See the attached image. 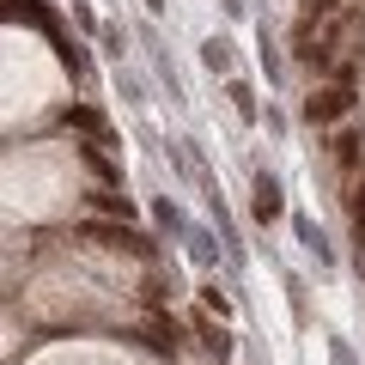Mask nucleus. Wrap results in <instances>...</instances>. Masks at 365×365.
I'll return each instance as SVG.
<instances>
[{"mask_svg":"<svg viewBox=\"0 0 365 365\" xmlns=\"http://www.w3.org/2000/svg\"><path fill=\"white\" fill-rule=\"evenodd\" d=\"M146 341H153L158 353H177V323H170V317H146Z\"/></svg>","mask_w":365,"mask_h":365,"instance_id":"5","label":"nucleus"},{"mask_svg":"<svg viewBox=\"0 0 365 365\" xmlns=\"http://www.w3.org/2000/svg\"><path fill=\"white\" fill-rule=\"evenodd\" d=\"M146 6H153V13H165V0H146Z\"/></svg>","mask_w":365,"mask_h":365,"instance_id":"13","label":"nucleus"},{"mask_svg":"<svg viewBox=\"0 0 365 365\" xmlns=\"http://www.w3.org/2000/svg\"><path fill=\"white\" fill-rule=\"evenodd\" d=\"M329 6H335V0H311V13L299 19V49L311 43V25H317V19H329ZM304 55H311V49H304Z\"/></svg>","mask_w":365,"mask_h":365,"instance_id":"8","label":"nucleus"},{"mask_svg":"<svg viewBox=\"0 0 365 365\" xmlns=\"http://www.w3.org/2000/svg\"><path fill=\"white\" fill-rule=\"evenodd\" d=\"M201 61H207L213 73H232V43H225V37H213L207 49H201Z\"/></svg>","mask_w":365,"mask_h":365,"instance_id":"7","label":"nucleus"},{"mask_svg":"<svg viewBox=\"0 0 365 365\" xmlns=\"http://www.w3.org/2000/svg\"><path fill=\"white\" fill-rule=\"evenodd\" d=\"M353 207H359V225H365V177H359V201H353Z\"/></svg>","mask_w":365,"mask_h":365,"instance_id":"12","label":"nucleus"},{"mask_svg":"<svg viewBox=\"0 0 365 365\" xmlns=\"http://www.w3.org/2000/svg\"><path fill=\"white\" fill-rule=\"evenodd\" d=\"M232 110L237 116H256V91H250L244 79H232Z\"/></svg>","mask_w":365,"mask_h":365,"instance_id":"10","label":"nucleus"},{"mask_svg":"<svg viewBox=\"0 0 365 365\" xmlns=\"http://www.w3.org/2000/svg\"><path fill=\"white\" fill-rule=\"evenodd\" d=\"M79 237L116 244V250H128V256H153V237H146V232H134V225H98V220H86V225H79Z\"/></svg>","mask_w":365,"mask_h":365,"instance_id":"1","label":"nucleus"},{"mask_svg":"<svg viewBox=\"0 0 365 365\" xmlns=\"http://www.w3.org/2000/svg\"><path fill=\"white\" fill-rule=\"evenodd\" d=\"M67 122H73V128H86V134H104V116H98V110H86V104L67 110Z\"/></svg>","mask_w":365,"mask_h":365,"instance_id":"9","label":"nucleus"},{"mask_svg":"<svg viewBox=\"0 0 365 365\" xmlns=\"http://www.w3.org/2000/svg\"><path fill=\"white\" fill-rule=\"evenodd\" d=\"M195 335H201V341H207V353H213V359H220V365H225V359H232V335H225V329H220V323H213V317H195Z\"/></svg>","mask_w":365,"mask_h":365,"instance_id":"4","label":"nucleus"},{"mask_svg":"<svg viewBox=\"0 0 365 365\" xmlns=\"http://www.w3.org/2000/svg\"><path fill=\"white\" fill-rule=\"evenodd\" d=\"M347 110H353V86H347V79H341V86L317 91L311 104H304V116H311V122H335V116H347Z\"/></svg>","mask_w":365,"mask_h":365,"instance_id":"2","label":"nucleus"},{"mask_svg":"<svg viewBox=\"0 0 365 365\" xmlns=\"http://www.w3.org/2000/svg\"><path fill=\"white\" fill-rule=\"evenodd\" d=\"M86 165H91V170H98V177H104V182H110V177H116V170H110V158H104V153H91V146H86Z\"/></svg>","mask_w":365,"mask_h":365,"instance_id":"11","label":"nucleus"},{"mask_svg":"<svg viewBox=\"0 0 365 365\" xmlns=\"http://www.w3.org/2000/svg\"><path fill=\"white\" fill-rule=\"evenodd\" d=\"M91 207H98V213H122V220H134V201H128V195H116V189H98V195H91Z\"/></svg>","mask_w":365,"mask_h":365,"instance_id":"6","label":"nucleus"},{"mask_svg":"<svg viewBox=\"0 0 365 365\" xmlns=\"http://www.w3.org/2000/svg\"><path fill=\"white\" fill-rule=\"evenodd\" d=\"M250 213H256L262 225L287 213V201H280V182H274V177H256V201H250Z\"/></svg>","mask_w":365,"mask_h":365,"instance_id":"3","label":"nucleus"}]
</instances>
